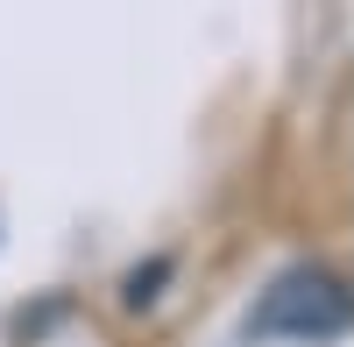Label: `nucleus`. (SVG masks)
I'll return each mask as SVG.
<instances>
[{"label": "nucleus", "mask_w": 354, "mask_h": 347, "mask_svg": "<svg viewBox=\"0 0 354 347\" xmlns=\"http://www.w3.org/2000/svg\"><path fill=\"white\" fill-rule=\"evenodd\" d=\"M347 326V283L326 270H290L255 312V333H283V340H333Z\"/></svg>", "instance_id": "f257e3e1"}]
</instances>
